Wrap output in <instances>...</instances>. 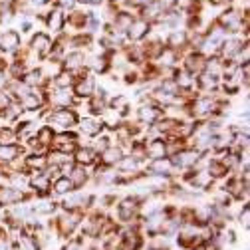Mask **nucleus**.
<instances>
[{
    "label": "nucleus",
    "instance_id": "obj_40",
    "mask_svg": "<svg viewBox=\"0 0 250 250\" xmlns=\"http://www.w3.org/2000/svg\"><path fill=\"white\" fill-rule=\"evenodd\" d=\"M74 2H76V0H62V4H64V6H74Z\"/></svg>",
    "mask_w": 250,
    "mask_h": 250
},
{
    "label": "nucleus",
    "instance_id": "obj_17",
    "mask_svg": "<svg viewBox=\"0 0 250 250\" xmlns=\"http://www.w3.org/2000/svg\"><path fill=\"white\" fill-rule=\"evenodd\" d=\"M147 30H149V26H147V22H135V24H131L129 26V36L133 38V40H139V38H143L145 34H147Z\"/></svg>",
    "mask_w": 250,
    "mask_h": 250
},
{
    "label": "nucleus",
    "instance_id": "obj_30",
    "mask_svg": "<svg viewBox=\"0 0 250 250\" xmlns=\"http://www.w3.org/2000/svg\"><path fill=\"white\" fill-rule=\"evenodd\" d=\"M193 78H191V74H183L181 78H177V85L179 87H191L193 85Z\"/></svg>",
    "mask_w": 250,
    "mask_h": 250
},
{
    "label": "nucleus",
    "instance_id": "obj_35",
    "mask_svg": "<svg viewBox=\"0 0 250 250\" xmlns=\"http://www.w3.org/2000/svg\"><path fill=\"white\" fill-rule=\"evenodd\" d=\"M183 42H185V34H183V32H175V34L171 36V44H173V46H177V44L181 46Z\"/></svg>",
    "mask_w": 250,
    "mask_h": 250
},
{
    "label": "nucleus",
    "instance_id": "obj_8",
    "mask_svg": "<svg viewBox=\"0 0 250 250\" xmlns=\"http://www.w3.org/2000/svg\"><path fill=\"white\" fill-rule=\"evenodd\" d=\"M145 151H147V155L149 157H153V159H161V157H165V143L163 141H151L147 147H145Z\"/></svg>",
    "mask_w": 250,
    "mask_h": 250
},
{
    "label": "nucleus",
    "instance_id": "obj_37",
    "mask_svg": "<svg viewBox=\"0 0 250 250\" xmlns=\"http://www.w3.org/2000/svg\"><path fill=\"white\" fill-rule=\"evenodd\" d=\"M109 139L107 137H102V139H98V143H96V149H100V151H105V149H109V143H107Z\"/></svg>",
    "mask_w": 250,
    "mask_h": 250
},
{
    "label": "nucleus",
    "instance_id": "obj_5",
    "mask_svg": "<svg viewBox=\"0 0 250 250\" xmlns=\"http://www.w3.org/2000/svg\"><path fill=\"white\" fill-rule=\"evenodd\" d=\"M18 46H20V38L16 32H6V34L0 36V48L2 50L10 52V50H16Z\"/></svg>",
    "mask_w": 250,
    "mask_h": 250
},
{
    "label": "nucleus",
    "instance_id": "obj_21",
    "mask_svg": "<svg viewBox=\"0 0 250 250\" xmlns=\"http://www.w3.org/2000/svg\"><path fill=\"white\" fill-rule=\"evenodd\" d=\"M83 64V54L82 52H74V54H70L68 58H66V68L68 70H76V68H80Z\"/></svg>",
    "mask_w": 250,
    "mask_h": 250
},
{
    "label": "nucleus",
    "instance_id": "obj_39",
    "mask_svg": "<svg viewBox=\"0 0 250 250\" xmlns=\"http://www.w3.org/2000/svg\"><path fill=\"white\" fill-rule=\"evenodd\" d=\"M93 68H96L98 72H104V70H105V60H96V64H93Z\"/></svg>",
    "mask_w": 250,
    "mask_h": 250
},
{
    "label": "nucleus",
    "instance_id": "obj_10",
    "mask_svg": "<svg viewBox=\"0 0 250 250\" xmlns=\"http://www.w3.org/2000/svg\"><path fill=\"white\" fill-rule=\"evenodd\" d=\"M93 91H96V82H93V78H83L78 83V93L80 96L89 98V96H93Z\"/></svg>",
    "mask_w": 250,
    "mask_h": 250
},
{
    "label": "nucleus",
    "instance_id": "obj_25",
    "mask_svg": "<svg viewBox=\"0 0 250 250\" xmlns=\"http://www.w3.org/2000/svg\"><path fill=\"white\" fill-rule=\"evenodd\" d=\"M70 181H72L74 187H82V185L87 181V175H85V171H82V169H72V171H70Z\"/></svg>",
    "mask_w": 250,
    "mask_h": 250
},
{
    "label": "nucleus",
    "instance_id": "obj_12",
    "mask_svg": "<svg viewBox=\"0 0 250 250\" xmlns=\"http://www.w3.org/2000/svg\"><path fill=\"white\" fill-rule=\"evenodd\" d=\"M210 183H212V177L208 171L195 173V177H193V187H197V189H208Z\"/></svg>",
    "mask_w": 250,
    "mask_h": 250
},
{
    "label": "nucleus",
    "instance_id": "obj_6",
    "mask_svg": "<svg viewBox=\"0 0 250 250\" xmlns=\"http://www.w3.org/2000/svg\"><path fill=\"white\" fill-rule=\"evenodd\" d=\"M151 173L153 175H167V173H171V169H173V165H171V161L169 159H165V157H161V159H153V163H151Z\"/></svg>",
    "mask_w": 250,
    "mask_h": 250
},
{
    "label": "nucleus",
    "instance_id": "obj_19",
    "mask_svg": "<svg viewBox=\"0 0 250 250\" xmlns=\"http://www.w3.org/2000/svg\"><path fill=\"white\" fill-rule=\"evenodd\" d=\"M62 24H64V16H62L60 10H54V12L50 14V18H48L50 30H52V32H58V30H62Z\"/></svg>",
    "mask_w": 250,
    "mask_h": 250
},
{
    "label": "nucleus",
    "instance_id": "obj_44",
    "mask_svg": "<svg viewBox=\"0 0 250 250\" xmlns=\"http://www.w3.org/2000/svg\"><path fill=\"white\" fill-rule=\"evenodd\" d=\"M145 2L149 4V2H151V0H135V4H145Z\"/></svg>",
    "mask_w": 250,
    "mask_h": 250
},
{
    "label": "nucleus",
    "instance_id": "obj_34",
    "mask_svg": "<svg viewBox=\"0 0 250 250\" xmlns=\"http://www.w3.org/2000/svg\"><path fill=\"white\" fill-rule=\"evenodd\" d=\"M238 50H240L238 42H229V44H225V54H227V56H232V54H236Z\"/></svg>",
    "mask_w": 250,
    "mask_h": 250
},
{
    "label": "nucleus",
    "instance_id": "obj_42",
    "mask_svg": "<svg viewBox=\"0 0 250 250\" xmlns=\"http://www.w3.org/2000/svg\"><path fill=\"white\" fill-rule=\"evenodd\" d=\"M83 2H89V4H100L102 0H83Z\"/></svg>",
    "mask_w": 250,
    "mask_h": 250
},
{
    "label": "nucleus",
    "instance_id": "obj_43",
    "mask_svg": "<svg viewBox=\"0 0 250 250\" xmlns=\"http://www.w3.org/2000/svg\"><path fill=\"white\" fill-rule=\"evenodd\" d=\"M30 2H32V4H44L46 0H30Z\"/></svg>",
    "mask_w": 250,
    "mask_h": 250
},
{
    "label": "nucleus",
    "instance_id": "obj_23",
    "mask_svg": "<svg viewBox=\"0 0 250 250\" xmlns=\"http://www.w3.org/2000/svg\"><path fill=\"white\" fill-rule=\"evenodd\" d=\"M52 102L58 104V105H66L68 107V104H72V96L68 93V89H60L58 93L52 96Z\"/></svg>",
    "mask_w": 250,
    "mask_h": 250
},
{
    "label": "nucleus",
    "instance_id": "obj_16",
    "mask_svg": "<svg viewBox=\"0 0 250 250\" xmlns=\"http://www.w3.org/2000/svg\"><path fill=\"white\" fill-rule=\"evenodd\" d=\"M72 189H74V185H72V181L68 177H62V179H58L54 183V191L58 195H68V193H72Z\"/></svg>",
    "mask_w": 250,
    "mask_h": 250
},
{
    "label": "nucleus",
    "instance_id": "obj_31",
    "mask_svg": "<svg viewBox=\"0 0 250 250\" xmlns=\"http://www.w3.org/2000/svg\"><path fill=\"white\" fill-rule=\"evenodd\" d=\"M70 83H72V78H70V76H66V74H60V76H56V85H60L62 89H66Z\"/></svg>",
    "mask_w": 250,
    "mask_h": 250
},
{
    "label": "nucleus",
    "instance_id": "obj_41",
    "mask_svg": "<svg viewBox=\"0 0 250 250\" xmlns=\"http://www.w3.org/2000/svg\"><path fill=\"white\" fill-rule=\"evenodd\" d=\"M161 4H163V6H173L175 0H161Z\"/></svg>",
    "mask_w": 250,
    "mask_h": 250
},
{
    "label": "nucleus",
    "instance_id": "obj_33",
    "mask_svg": "<svg viewBox=\"0 0 250 250\" xmlns=\"http://www.w3.org/2000/svg\"><path fill=\"white\" fill-rule=\"evenodd\" d=\"M12 105V100L6 96L4 91H0V109H8Z\"/></svg>",
    "mask_w": 250,
    "mask_h": 250
},
{
    "label": "nucleus",
    "instance_id": "obj_4",
    "mask_svg": "<svg viewBox=\"0 0 250 250\" xmlns=\"http://www.w3.org/2000/svg\"><path fill=\"white\" fill-rule=\"evenodd\" d=\"M78 225H80V214L70 212V214H66V216L60 221V230H62V234H72Z\"/></svg>",
    "mask_w": 250,
    "mask_h": 250
},
{
    "label": "nucleus",
    "instance_id": "obj_29",
    "mask_svg": "<svg viewBox=\"0 0 250 250\" xmlns=\"http://www.w3.org/2000/svg\"><path fill=\"white\" fill-rule=\"evenodd\" d=\"M42 82V72H30L28 76H26V80H24V83L26 85H34V83H40Z\"/></svg>",
    "mask_w": 250,
    "mask_h": 250
},
{
    "label": "nucleus",
    "instance_id": "obj_26",
    "mask_svg": "<svg viewBox=\"0 0 250 250\" xmlns=\"http://www.w3.org/2000/svg\"><path fill=\"white\" fill-rule=\"evenodd\" d=\"M199 82H201L203 89H214L218 85V76H212V74L210 76H201Z\"/></svg>",
    "mask_w": 250,
    "mask_h": 250
},
{
    "label": "nucleus",
    "instance_id": "obj_9",
    "mask_svg": "<svg viewBox=\"0 0 250 250\" xmlns=\"http://www.w3.org/2000/svg\"><path fill=\"white\" fill-rule=\"evenodd\" d=\"M30 185L36 187V189L42 193L48 189V185H50V177L44 173V171H34V177L30 179Z\"/></svg>",
    "mask_w": 250,
    "mask_h": 250
},
{
    "label": "nucleus",
    "instance_id": "obj_1",
    "mask_svg": "<svg viewBox=\"0 0 250 250\" xmlns=\"http://www.w3.org/2000/svg\"><path fill=\"white\" fill-rule=\"evenodd\" d=\"M50 121L56 123V125H60V127H72V125L78 121V117L70 109H58V111H54L50 115Z\"/></svg>",
    "mask_w": 250,
    "mask_h": 250
},
{
    "label": "nucleus",
    "instance_id": "obj_24",
    "mask_svg": "<svg viewBox=\"0 0 250 250\" xmlns=\"http://www.w3.org/2000/svg\"><path fill=\"white\" fill-rule=\"evenodd\" d=\"M16 155H18V147L16 145H4V147H0V159H2V161H12Z\"/></svg>",
    "mask_w": 250,
    "mask_h": 250
},
{
    "label": "nucleus",
    "instance_id": "obj_32",
    "mask_svg": "<svg viewBox=\"0 0 250 250\" xmlns=\"http://www.w3.org/2000/svg\"><path fill=\"white\" fill-rule=\"evenodd\" d=\"M187 66H189V72H201L203 68H205V64H201V58H191L189 60V64H187Z\"/></svg>",
    "mask_w": 250,
    "mask_h": 250
},
{
    "label": "nucleus",
    "instance_id": "obj_13",
    "mask_svg": "<svg viewBox=\"0 0 250 250\" xmlns=\"http://www.w3.org/2000/svg\"><path fill=\"white\" fill-rule=\"evenodd\" d=\"M87 201H89V199H87L85 195L78 193V195H72V197H68V199L64 201V208L74 210V208H78V207H85V203H87Z\"/></svg>",
    "mask_w": 250,
    "mask_h": 250
},
{
    "label": "nucleus",
    "instance_id": "obj_27",
    "mask_svg": "<svg viewBox=\"0 0 250 250\" xmlns=\"http://www.w3.org/2000/svg\"><path fill=\"white\" fill-rule=\"evenodd\" d=\"M223 22H225V26H227V28L236 30V28H238V24H240V16H238L236 12H229L227 16H223Z\"/></svg>",
    "mask_w": 250,
    "mask_h": 250
},
{
    "label": "nucleus",
    "instance_id": "obj_15",
    "mask_svg": "<svg viewBox=\"0 0 250 250\" xmlns=\"http://www.w3.org/2000/svg\"><path fill=\"white\" fill-rule=\"evenodd\" d=\"M195 111L199 115H205V113H212L214 111V102L210 98H201L195 102Z\"/></svg>",
    "mask_w": 250,
    "mask_h": 250
},
{
    "label": "nucleus",
    "instance_id": "obj_18",
    "mask_svg": "<svg viewBox=\"0 0 250 250\" xmlns=\"http://www.w3.org/2000/svg\"><path fill=\"white\" fill-rule=\"evenodd\" d=\"M76 161L82 163V165H89V163L96 161V153H93L91 149H80L76 153Z\"/></svg>",
    "mask_w": 250,
    "mask_h": 250
},
{
    "label": "nucleus",
    "instance_id": "obj_38",
    "mask_svg": "<svg viewBox=\"0 0 250 250\" xmlns=\"http://www.w3.org/2000/svg\"><path fill=\"white\" fill-rule=\"evenodd\" d=\"M64 250H82V240H74V242H68V246Z\"/></svg>",
    "mask_w": 250,
    "mask_h": 250
},
{
    "label": "nucleus",
    "instance_id": "obj_28",
    "mask_svg": "<svg viewBox=\"0 0 250 250\" xmlns=\"http://www.w3.org/2000/svg\"><path fill=\"white\" fill-rule=\"evenodd\" d=\"M119 167H121L123 171H133V169L137 167V159H135V157H121Z\"/></svg>",
    "mask_w": 250,
    "mask_h": 250
},
{
    "label": "nucleus",
    "instance_id": "obj_36",
    "mask_svg": "<svg viewBox=\"0 0 250 250\" xmlns=\"http://www.w3.org/2000/svg\"><path fill=\"white\" fill-rule=\"evenodd\" d=\"M248 214H250V208H248V205H246L244 210L240 212V223L244 225V229H248Z\"/></svg>",
    "mask_w": 250,
    "mask_h": 250
},
{
    "label": "nucleus",
    "instance_id": "obj_7",
    "mask_svg": "<svg viewBox=\"0 0 250 250\" xmlns=\"http://www.w3.org/2000/svg\"><path fill=\"white\" fill-rule=\"evenodd\" d=\"M161 117V109L159 107H153V105H143L139 109V119L141 121H147V123H153Z\"/></svg>",
    "mask_w": 250,
    "mask_h": 250
},
{
    "label": "nucleus",
    "instance_id": "obj_2",
    "mask_svg": "<svg viewBox=\"0 0 250 250\" xmlns=\"http://www.w3.org/2000/svg\"><path fill=\"white\" fill-rule=\"evenodd\" d=\"M135 212H137V199H125L117 207V216L121 223H129Z\"/></svg>",
    "mask_w": 250,
    "mask_h": 250
},
{
    "label": "nucleus",
    "instance_id": "obj_11",
    "mask_svg": "<svg viewBox=\"0 0 250 250\" xmlns=\"http://www.w3.org/2000/svg\"><path fill=\"white\" fill-rule=\"evenodd\" d=\"M102 127H104V123H100L96 119H83L82 121V131L85 135H98L102 131Z\"/></svg>",
    "mask_w": 250,
    "mask_h": 250
},
{
    "label": "nucleus",
    "instance_id": "obj_22",
    "mask_svg": "<svg viewBox=\"0 0 250 250\" xmlns=\"http://www.w3.org/2000/svg\"><path fill=\"white\" fill-rule=\"evenodd\" d=\"M121 161V151L119 149H105L104 151V163L105 165H113Z\"/></svg>",
    "mask_w": 250,
    "mask_h": 250
},
{
    "label": "nucleus",
    "instance_id": "obj_20",
    "mask_svg": "<svg viewBox=\"0 0 250 250\" xmlns=\"http://www.w3.org/2000/svg\"><path fill=\"white\" fill-rule=\"evenodd\" d=\"M40 104H42V100L36 96V93H32V91H30L26 98H22V105H24V109H28V111L40 107Z\"/></svg>",
    "mask_w": 250,
    "mask_h": 250
},
{
    "label": "nucleus",
    "instance_id": "obj_14",
    "mask_svg": "<svg viewBox=\"0 0 250 250\" xmlns=\"http://www.w3.org/2000/svg\"><path fill=\"white\" fill-rule=\"evenodd\" d=\"M32 46H34V50H36L40 56H44V54L50 50V38H48L46 34H36V38L32 40Z\"/></svg>",
    "mask_w": 250,
    "mask_h": 250
},
{
    "label": "nucleus",
    "instance_id": "obj_3",
    "mask_svg": "<svg viewBox=\"0 0 250 250\" xmlns=\"http://www.w3.org/2000/svg\"><path fill=\"white\" fill-rule=\"evenodd\" d=\"M24 199L20 189H14V187H6V189H0V203L4 205H16Z\"/></svg>",
    "mask_w": 250,
    "mask_h": 250
}]
</instances>
